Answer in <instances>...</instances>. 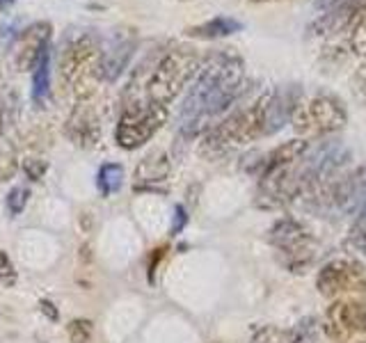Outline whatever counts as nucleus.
Segmentation results:
<instances>
[{"mask_svg": "<svg viewBox=\"0 0 366 343\" xmlns=\"http://www.w3.org/2000/svg\"><path fill=\"white\" fill-rule=\"evenodd\" d=\"M39 309H41V314L49 318V320H57V318H60V312H57V307L51 300H39Z\"/></svg>", "mask_w": 366, "mask_h": 343, "instance_id": "nucleus-29", "label": "nucleus"}, {"mask_svg": "<svg viewBox=\"0 0 366 343\" xmlns=\"http://www.w3.org/2000/svg\"><path fill=\"white\" fill-rule=\"evenodd\" d=\"M357 91H362V94H366V64L360 69V74H357Z\"/></svg>", "mask_w": 366, "mask_h": 343, "instance_id": "nucleus-31", "label": "nucleus"}, {"mask_svg": "<svg viewBox=\"0 0 366 343\" xmlns=\"http://www.w3.org/2000/svg\"><path fill=\"white\" fill-rule=\"evenodd\" d=\"M350 46L357 55L366 57V16L362 21H357V26H355L352 37H350Z\"/></svg>", "mask_w": 366, "mask_h": 343, "instance_id": "nucleus-27", "label": "nucleus"}, {"mask_svg": "<svg viewBox=\"0 0 366 343\" xmlns=\"http://www.w3.org/2000/svg\"><path fill=\"white\" fill-rule=\"evenodd\" d=\"M341 158L343 151L339 144H320L316 149L307 146V151L297 156L293 163L261 179L259 204L266 206V209H274V206H282L300 197L305 190L332 174L339 167V163H343Z\"/></svg>", "mask_w": 366, "mask_h": 343, "instance_id": "nucleus-2", "label": "nucleus"}, {"mask_svg": "<svg viewBox=\"0 0 366 343\" xmlns=\"http://www.w3.org/2000/svg\"><path fill=\"white\" fill-rule=\"evenodd\" d=\"M243 30V23L234 16H215L199 23V26H192L186 30L188 37L194 39H220V37H229V34L240 32Z\"/></svg>", "mask_w": 366, "mask_h": 343, "instance_id": "nucleus-14", "label": "nucleus"}, {"mask_svg": "<svg viewBox=\"0 0 366 343\" xmlns=\"http://www.w3.org/2000/svg\"><path fill=\"white\" fill-rule=\"evenodd\" d=\"M16 169H19V163H16L14 151H11V149L0 151V181H9L16 174Z\"/></svg>", "mask_w": 366, "mask_h": 343, "instance_id": "nucleus-25", "label": "nucleus"}, {"mask_svg": "<svg viewBox=\"0 0 366 343\" xmlns=\"http://www.w3.org/2000/svg\"><path fill=\"white\" fill-rule=\"evenodd\" d=\"M320 202L337 215L357 217L362 211H366V163L332 183Z\"/></svg>", "mask_w": 366, "mask_h": 343, "instance_id": "nucleus-9", "label": "nucleus"}, {"mask_svg": "<svg viewBox=\"0 0 366 343\" xmlns=\"http://www.w3.org/2000/svg\"><path fill=\"white\" fill-rule=\"evenodd\" d=\"M323 329L335 341H343L357 334V332H366V302H352V300L335 302L325 314Z\"/></svg>", "mask_w": 366, "mask_h": 343, "instance_id": "nucleus-11", "label": "nucleus"}, {"mask_svg": "<svg viewBox=\"0 0 366 343\" xmlns=\"http://www.w3.org/2000/svg\"><path fill=\"white\" fill-rule=\"evenodd\" d=\"M169 174V158L163 151H156L147 156L135 169V181L137 183H160Z\"/></svg>", "mask_w": 366, "mask_h": 343, "instance_id": "nucleus-16", "label": "nucleus"}, {"mask_svg": "<svg viewBox=\"0 0 366 343\" xmlns=\"http://www.w3.org/2000/svg\"><path fill=\"white\" fill-rule=\"evenodd\" d=\"M92 332H94V327H92V320L87 318H74L66 327V334L71 343H89Z\"/></svg>", "mask_w": 366, "mask_h": 343, "instance_id": "nucleus-22", "label": "nucleus"}, {"mask_svg": "<svg viewBox=\"0 0 366 343\" xmlns=\"http://www.w3.org/2000/svg\"><path fill=\"white\" fill-rule=\"evenodd\" d=\"M254 3H268V0H254Z\"/></svg>", "mask_w": 366, "mask_h": 343, "instance_id": "nucleus-35", "label": "nucleus"}, {"mask_svg": "<svg viewBox=\"0 0 366 343\" xmlns=\"http://www.w3.org/2000/svg\"><path fill=\"white\" fill-rule=\"evenodd\" d=\"M21 167H23V172H26V177L30 181H39L46 174V169H49L46 160H41V158H26Z\"/></svg>", "mask_w": 366, "mask_h": 343, "instance_id": "nucleus-26", "label": "nucleus"}, {"mask_svg": "<svg viewBox=\"0 0 366 343\" xmlns=\"http://www.w3.org/2000/svg\"><path fill=\"white\" fill-rule=\"evenodd\" d=\"M268 243L284 257V263L291 270L307 266L316 254V240L293 217H282L270 227Z\"/></svg>", "mask_w": 366, "mask_h": 343, "instance_id": "nucleus-8", "label": "nucleus"}, {"mask_svg": "<svg viewBox=\"0 0 366 343\" xmlns=\"http://www.w3.org/2000/svg\"><path fill=\"white\" fill-rule=\"evenodd\" d=\"M51 91V49L46 51L37 66H34V76H32V99L34 103H44L46 96Z\"/></svg>", "mask_w": 366, "mask_h": 343, "instance_id": "nucleus-19", "label": "nucleus"}, {"mask_svg": "<svg viewBox=\"0 0 366 343\" xmlns=\"http://www.w3.org/2000/svg\"><path fill=\"white\" fill-rule=\"evenodd\" d=\"M14 3H16V0H0V11H7Z\"/></svg>", "mask_w": 366, "mask_h": 343, "instance_id": "nucleus-33", "label": "nucleus"}, {"mask_svg": "<svg viewBox=\"0 0 366 343\" xmlns=\"http://www.w3.org/2000/svg\"><path fill=\"white\" fill-rule=\"evenodd\" d=\"M186 220H188L186 211H183L181 206H177V209H174V234H177V232H181L183 224H186Z\"/></svg>", "mask_w": 366, "mask_h": 343, "instance_id": "nucleus-30", "label": "nucleus"}, {"mask_svg": "<svg viewBox=\"0 0 366 343\" xmlns=\"http://www.w3.org/2000/svg\"><path fill=\"white\" fill-rule=\"evenodd\" d=\"M49 41H51V23L39 21L23 30L14 46V60L19 71H30V69L37 66L39 57L51 49Z\"/></svg>", "mask_w": 366, "mask_h": 343, "instance_id": "nucleus-12", "label": "nucleus"}, {"mask_svg": "<svg viewBox=\"0 0 366 343\" xmlns=\"http://www.w3.org/2000/svg\"><path fill=\"white\" fill-rule=\"evenodd\" d=\"M357 343H366V341H357Z\"/></svg>", "mask_w": 366, "mask_h": 343, "instance_id": "nucleus-36", "label": "nucleus"}, {"mask_svg": "<svg viewBox=\"0 0 366 343\" xmlns=\"http://www.w3.org/2000/svg\"><path fill=\"white\" fill-rule=\"evenodd\" d=\"M66 135L78 146H94L101 137V124L97 117V110L85 106V103L76 106V110L66 121Z\"/></svg>", "mask_w": 366, "mask_h": 343, "instance_id": "nucleus-13", "label": "nucleus"}, {"mask_svg": "<svg viewBox=\"0 0 366 343\" xmlns=\"http://www.w3.org/2000/svg\"><path fill=\"white\" fill-rule=\"evenodd\" d=\"M316 289L325 297H337L346 293H357L366 289V268L352 259H335L320 268L316 277Z\"/></svg>", "mask_w": 366, "mask_h": 343, "instance_id": "nucleus-10", "label": "nucleus"}, {"mask_svg": "<svg viewBox=\"0 0 366 343\" xmlns=\"http://www.w3.org/2000/svg\"><path fill=\"white\" fill-rule=\"evenodd\" d=\"M318 337L316 318H305L286 332H280V343H314Z\"/></svg>", "mask_w": 366, "mask_h": 343, "instance_id": "nucleus-20", "label": "nucleus"}, {"mask_svg": "<svg viewBox=\"0 0 366 343\" xmlns=\"http://www.w3.org/2000/svg\"><path fill=\"white\" fill-rule=\"evenodd\" d=\"M199 66V60L190 49H174L169 51L154 69L152 78L147 83V96L152 103L167 106L174 101L181 89L188 85V80L194 76Z\"/></svg>", "mask_w": 366, "mask_h": 343, "instance_id": "nucleus-5", "label": "nucleus"}, {"mask_svg": "<svg viewBox=\"0 0 366 343\" xmlns=\"http://www.w3.org/2000/svg\"><path fill=\"white\" fill-rule=\"evenodd\" d=\"M348 245H352L357 252L366 254V211H362L355 220L350 234H348Z\"/></svg>", "mask_w": 366, "mask_h": 343, "instance_id": "nucleus-23", "label": "nucleus"}, {"mask_svg": "<svg viewBox=\"0 0 366 343\" xmlns=\"http://www.w3.org/2000/svg\"><path fill=\"white\" fill-rule=\"evenodd\" d=\"M272 91L261 94L257 101H252L247 108L229 114L224 121H220L215 129L209 131L204 142V151L220 154L229 146L249 144L263 135H270L272 129V114H270Z\"/></svg>", "mask_w": 366, "mask_h": 343, "instance_id": "nucleus-3", "label": "nucleus"}, {"mask_svg": "<svg viewBox=\"0 0 366 343\" xmlns=\"http://www.w3.org/2000/svg\"><path fill=\"white\" fill-rule=\"evenodd\" d=\"M167 121V106H158V103H133L124 110L119 117L117 131V144L126 151H133V149H140L147 144L152 137L163 129V124Z\"/></svg>", "mask_w": 366, "mask_h": 343, "instance_id": "nucleus-6", "label": "nucleus"}, {"mask_svg": "<svg viewBox=\"0 0 366 343\" xmlns=\"http://www.w3.org/2000/svg\"><path fill=\"white\" fill-rule=\"evenodd\" d=\"M291 121L297 135H327L346 126V110L332 96H312L297 103Z\"/></svg>", "mask_w": 366, "mask_h": 343, "instance_id": "nucleus-7", "label": "nucleus"}, {"mask_svg": "<svg viewBox=\"0 0 366 343\" xmlns=\"http://www.w3.org/2000/svg\"><path fill=\"white\" fill-rule=\"evenodd\" d=\"M28 197H30V190L28 188H11L9 194H7V209L11 215H19L23 213V209H26V204H28Z\"/></svg>", "mask_w": 366, "mask_h": 343, "instance_id": "nucleus-24", "label": "nucleus"}, {"mask_svg": "<svg viewBox=\"0 0 366 343\" xmlns=\"http://www.w3.org/2000/svg\"><path fill=\"white\" fill-rule=\"evenodd\" d=\"M133 55V41H119L112 49V53H103V78L106 80H117L119 74L126 69Z\"/></svg>", "mask_w": 366, "mask_h": 343, "instance_id": "nucleus-18", "label": "nucleus"}, {"mask_svg": "<svg viewBox=\"0 0 366 343\" xmlns=\"http://www.w3.org/2000/svg\"><path fill=\"white\" fill-rule=\"evenodd\" d=\"M80 259H83V261H89L92 257H89V245H83V247H80Z\"/></svg>", "mask_w": 366, "mask_h": 343, "instance_id": "nucleus-32", "label": "nucleus"}, {"mask_svg": "<svg viewBox=\"0 0 366 343\" xmlns=\"http://www.w3.org/2000/svg\"><path fill=\"white\" fill-rule=\"evenodd\" d=\"M60 76L64 87L74 91L76 101H87L103 78V53L89 34H80L66 46L60 57Z\"/></svg>", "mask_w": 366, "mask_h": 343, "instance_id": "nucleus-4", "label": "nucleus"}, {"mask_svg": "<svg viewBox=\"0 0 366 343\" xmlns=\"http://www.w3.org/2000/svg\"><path fill=\"white\" fill-rule=\"evenodd\" d=\"M0 279H3L5 284H11L16 279V270H14V266H11V261L5 252H0Z\"/></svg>", "mask_w": 366, "mask_h": 343, "instance_id": "nucleus-28", "label": "nucleus"}, {"mask_svg": "<svg viewBox=\"0 0 366 343\" xmlns=\"http://www.w3.org/2000/svg\"><path fill=\"white\" fill-rule=\"evenodd\" d=\"M305 151H307V142L302 140V137H297V140H291V142H284L277 149H272V151L266 156V160H263L261 179L272 174V172L282 169V167H286L289 163H293V160L297 156H302Z\"/></svg>", "mask_w": 366, "mask_h": 343, "instance_id": "nucleus-15", "label": "nucleus"}, {"mask_svg": "<svg viewBox=\"0 0 366 343\" xmlns=\"http://www.w3.org/2000/svg\"><path fill=\"white\" fill-rule=\"evenodd\" d=\"M245 71L240 57L234 53H220L202 69L190 87L181 108V131L186 135L199 133L206 124L222 114L240 96Z\"/></svg>", "mask_w": 366, "mask_h": 343, "instance_id": "nucleus-1", "label": "nucleus"}, {"mask_svg": "<svg viewBox=\"0 0 366 343\" xmlns=\"http://www.w3.org/2000/svg\"><path fill=\"white\" fill-rule=\"evenodd\" d=\"M0 135H3V108H0Z\"/></svg>", "mask_w": 366, "mask_h": 343, "instance_id": "nucleus-34", "label": "nucleus"}, {"mask_svg": "<svg viewBox=\"0 0 366 343\" xmlns=\"http://www.w3.org/2000/svg\"><path fill=\"white\" fill-rule=\"evenodd\" d=\"M99 190L103 197H108V194L112 192H117L122 188V183H124V167L117 165V163H106L101 169H99Z\"/></svg>", "mask_w": 366, "mask_h": 343, "instance_id": "nucleus-21", "label": "nucleus"}, {"mask_svg": "<svg viewBox=\"0 0 366 343\" xmlns=\"http://www.w3.org/2000/svg\"><path fill=\"white\" fill-rule=\"evenodd\" d=\"M316 5L323 9L325 21H332V26H339L343 19H348L352 14H357V11L366 9V0H318Z\"/></svg>", "mask_w": 366, "mask_h": 343, "instance_id": "nucleus-17", "label": "nucleus"}]
</instances>
